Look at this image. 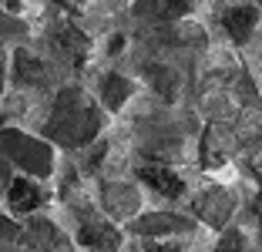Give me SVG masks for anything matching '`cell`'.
I'll return each instance as SVG.
<instances>
[{"mask_svg":"<svg viewBox=\"0 0 262 252\" xmlns=\"http://www.w3.org/2000/svg\"><path fill=\"white\" fill-rule=\"evenodd\" d=\"M104 128V111L98 108V101L81 88H64L57 91L51 115L44 121V131L51 141L64 148H84Z\"/></svg>","mask_w":262,"mask_h":252,"instance_id":"1","label":"cell"},{"mask_svg":"<svg viewBox=\"0 0 262 252\" xmlns=\"http://www.w3.org/2000/svg\"><path fill=\"white\" fill-rule=\"evenodd\" d=\"M0 155H7L14 165L31 172L34 178L54 175V148L44 138H34L20 128H4L0 131Z\"/></svg>","mask_w":262,"mask_h":252,"instance_id":"2","label":"cell"},{"mask_svg":"<svg viewBox=\"0 0 262 252\" xmlns=\"http://www.w3.org/2000/svg\"><path fill=\"white\" fill-rule=\"evenodd\" d=\"M239 192L232 188V185H205V188L195 192L192 199V208L199 215V222H205L208 229H229V222L235 219L239 212Z\"/></svg>","mask_w":262,"mask_h":252,"instance_id":"3","label":"cell"},{"mask_svg":"<svg viewBox=\"0 0 262 252\" xmlns=\"http://www.w3.org/2000/svg\"><path fill=\"white\" fill-rule=\"evenodd\" d=\"M135 236L148 239V242H158V239H165V242H171V239L178 236H192L195 232V219H188V215L182 212H145L138 215V219L128 225Z\"/></svg>","mask_w":262,"mask_h":252,"instance_id":"4","label":"cell"},{"mask_svg":"<svg viewBox=\"0 0 262 252\" xmlns=\"http://www.w3.org/2000/svg\"><path fill=\"white\" fill-rule=\"evenodd\" d=\"M101 212L108 215L111 222H135L141 212V188L135 182H104L101 185Z\"/></svg>","mask_w":262,"mask_h":252,"instance_id":"5","label":"cell"},{"mask_svg":"<svg viewBox=\"0 0 262 252\" xmlns=\"http://www.w3.org/2000/svg\"><path fill=\"white\" fill-rule=\"evenodd\" d=\"M138 178L151 192L165 195V199H182V195L188 192L185 182H182V175H178L171 165H162V161H148V165H141L138 168Z\"/></svg>","mask_w":262,"mask_h":252,"instance_id":"6","label":"cell"},{"mask_svg":"<svg viewBox=\"0 0 262 252\" xmlns=\"http://www.w3.org/2000/svg\"><path fill=\"white\" fill-rule=\"evenodd\" d=\"M44 199H47L44 188H40L37 182H31V178H17V182H10V188H7L10 215H34V212H40Z\"/></svg>","mask_w":262,"mask_h":252,"instance_id":"7","label":"cell"},{"mask_svg":"<svg viewBox=\"0 0 262 252\" xmlns=\"http://www.w3.org/2000/svg\"><path fill=\"white\" fill-rule=\"evenodd\" d=\"M135 81L124 74H104L101 77V104L108 108V111H121L131 98H135Z\"/></svg>","mask_w":262,"mask_h":252,"instance_id":"8","label":"cell"},{"mask_svg":"<svg viewBox=\"0 0 262 252\" xmlns=\"http://www.w3.org/2000/svg\"><path fill=\"white\" fill-rule=\"evenodd\" d=\"M0 91H4V57H0Z\"/></svg>","mask_w":262,"mask_h":252,"instance_id":"9","label":"cell"}]
</instances>
